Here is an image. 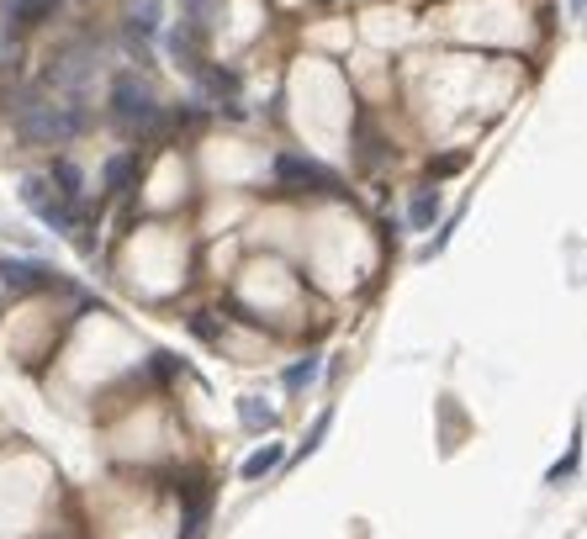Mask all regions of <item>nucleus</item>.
I'll use <instances>...</instances> for the list:
<instances>
[{
    "instance_id": "nucleus-1",
    "label": "nucleus",
    "mask_w": 587,
    "mask_h": 539,
    "mask_svg": "<svg viewBox=\"0 0 587 539\" xmlns=\"http://www.w3.org/2000/svg\"><path fill=\"white\" fill-rule=\"evenodd\" d=\"M11 111V127H16V138L22 143H69L75 133H85V101L80 96H43V90H22V96H11L6 101Z\"/></svg>"
},
{
    "instance_id": "nucleus-2",
    "label": "nucleus",
    "mask_w": 587,
    "mask_h": 539,
    "mask_svg": "<svg viewBox=\"0 0 587 539\" xmlns=\"http://www.w3.org/2000/svg\"><path fill=\"white\" fill-rule=\"evenodd\" d=\"M106 106H112V122L122 127V133H133V138H149V133L164 127V106L154 96V85L143 80V74H133V69H122L112 80V101Z\"/></svg>"
},
{
    "instance_id": "nucleus-3",
    "label": "nucleus",
    "mask_w": 587,
    "mask_h": 539,
    "mask_svg": "<svg viewBox=\"0 0 587 539\" xmlns=\"http://www.w3.org/2000/svg\"><path fill=\"white\" fill-rule=\"evenodd\" d=\"M22 207H27V212H38V217H43V228H53L59 238H75V233H80V207L53 191V180H48V175H27V180H22Z\"/></svg>"
},
{
    "instance_id": "nucleus-4",
    "label": "nucleus",
    "mask_w": 587,
    "mask_h": 539,
    "mask_svg": "<svg viewBox=\"0 0 587 539\" xmlns=\"http://www.w3.org/2000/svg\"><path fill=\"white\" fill-rule=\"evenodd\" d=\"M164 27V0H127V16H122V37L138 59H149V43Z\"/></svg>"
},
{
    "instance_id": "nucleus-5",
    "label": "nucleus",
    "mask_w": 587,
    "mask_h": 539,
    "mask_svg": "<svg viewBox=\"0 0 587 539\" xmlns=\"http://www.w3.org/2000/svg\"><path fill=\"white\" fill-rule=\"evenodd\" d=\"M275 180H281L286 191H334V175H328L323 164L302 159V154H281V159H275Z\"/></svg>"
},
{
    "instance_id": "nucleus-6",
    "label": "nucleus",
    "mask_w": 587,
    "mask_h": 539,
    "mask_svg": "<svg viewBox=\"0 0 587 539\" xmlns=\"http://www.w3.org/2000/svg\"><path fill=\"white\" fill-rule=\"evenodd\" d=\"M59 11H64V0H6V27L11 32H32V27L53 22Z\"/></svg>"
},
{
    "instance_id": "nucleus-7",
    "label": "nucleus",
    "mask_w": 587,
    "mask_h": 539,
    "mask_svg": "<svg viewBox=\"0 0 587 539\" xmlns=\"http://www.w3.org/2000/svg\"><path fill=\"white\" fill-rule=\"evenodd\" d=\"M0 281L16 286V291H38V286L53 281V270L43 265V259H6V265H0Z\"/></svg>"
},
{
    "instance_id": "nucleus-8",
    "label": "nucleus",
    "mask_w": 587,
    "mask_h": 539,
    "mask_svg": "<svg viewBox=\"0 0 587 539\" xmlns=\"http://www.w3.org/2000/svg\"><path fill=\"white\" fill-rule=\"evenodd\" d=\"M48 180H53V191H59L64 201H85V170L80 164H69V159H53V170H48Z\"/></svg>"
},
{
    "instance_id": "nucleus-9",
    "label": "nucleus",
    "mask_w": 587,
    "mask_h": 539,
    "mask_svg": "<svg viewBox=\"0 0 587 539\" xmlns=\"http://www.w3.org/2000/svg\"><path fill=\"white\" fill-rule=\"evenodd\" d=\"M133 180H138V159L133 154L106 159V191H133Z\"/></svg>"
},
{
    "instance_id": "nucleus-10",
    "label": "nucleus",
    "mask_w": 587,
    "mask_h": 539,
    "mask_svg": "<svg viewBox=\"0 0 587 539\" xmlns=\"http://www.w3.org/2000/svg\"><path fill=\"white\" fill-rule=\"evenodd\" d=\"M408 217H413V228H434V217H439V196H434V191H418V196H413V207H408Z\"/></svg>"
},
{
    "instance_id": "nucleus-11",
    "label": "nucleus",
    "mask_w": 587,
    "mask_h": 539,
    "mask_svg": "<svg viewBox=\"0 0 587 539\" xmlns=\"http://www.w3.org/2000/svg\"><path fill=\"white\" fill-rule=\"evenodd\" d=\"M286 450H281V444H265V450H254L249 460H244V481H254V476H265L270 466H275V460H281Z\"/></svg>"
},
{
    "instance_id": "nucleus-12",
    "label": "nucleus",
    "mask_w": 587,
    "mask_h": 539,
    "mask_svg": "<svg viewBox=\"0 0 587 539\" xmlns=\"http://www.w3.org/2000/svg\"><path fill=\"white\" fill-rule=\"evenodd\" d=\"M238 413H244V423H249V429H270V407H265V402L244 397V402H238Z\"/></svg>"
},
{
    "instance_id": "nucleus-13",
    "label": "nucleus",
    "mask_w": 587,
    "mask_h": 539,
    "mask_svg": "<svg viewBox=\"0 0 587 539\" xmlns=\"http://www.w3.org/2000/svg\"><path fill=\"white\" fill-rule=\"evenodd\" d=\"M313 376H318V360H302V365L286 370V386H291V392H302V386L313 381Z\"/></svg>"
},
{
    "instance_id": "nucleus-14",
    "label": "nucleus",
    "mask_w": 587,
    "mask_h": 539,
    "mask_svg": "<svg viewBox=\"0 0 587 539\" xmlns=\"http://www.w3.org/2000/svg\"><path fill=\"white\" fill-rule=\"evenodd\" d=\"M572 6H577V16H587V0H572Z\"/></svg>"
}]
</instances>
